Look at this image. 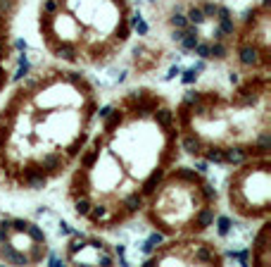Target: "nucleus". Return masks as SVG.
Returning a JSON list of instances; mask_svg holds the SVG:
<instances>
[{"instance_id":"obj_12","label":"nucleus","mask_w":271,"mask_h":267,"mask_svg":"<svg viewBox=\"0 0 271 267\" xmlns=\"http://www.w3.org/2000/svg\"><path fill=\"white\" fill-rule=\"evenodd\" d=\"M22 0H0V93L12 84L14 74V24Z\"/></svg>"},{"instance_id":"obj_3","label":"nucleus","mask_w":271,"mask_h":267,"mask_svg":"<svg viewBox=\"0 0 271 267\" xmlns=\"http://www.w3.org/2000/svg\"><path fill=\"white\" fill-rule=\"evenodd\" d=\"M181 153L236 165L271 153V74H240L228 86L198 84L174 105Z\"/></svg>"},{"instance_id":"obj_7","label":"nucleus","mask_w":271,"mask_h":267,"mask_svg":"<svg viewBox=\"0 0 271 267\" xmlns=\"http://www.w3.org/2000/svg\"><path fill=\"white\" fill-rule=\"evenodd\" d=\"M224 203L233 217L260 224L271 217V153L231 165L224 179Z\"/></svg>"},{"instance_id":"obj_4","label":"nucleus","mask_w":271,"mask_h":267,"mask_svg":"<svg viewBox=\"0 0 271 267\" xmlns=\"http://www.w3.org/2000/svg\"><path fill=\"white\" fill-rule=\"evenodd\" d=\"M36 34L53 62L103 69L133 41L136 10L131 0H41Z\"/></svg>"},{"instance_id":"obj_1","label":"nucleus","mask_w":271,"mask_h":267,"mask_svg":"<svg viewBox=\"0 0 271 267\" xmlns=\"http://www.w3.org/2000/svg\"><path fill=\"white\" fill-rule=\"evenodd\" d=\"M181 158L174 103L153 86H131L100 108L86 146L64 177V200L91 231L124 229Z\"/></svg>"},{"instance_id":"obj_13","label":"nucleus","mask_w":271,"mask_h":267,"mask_svg":"<svg viewBox=\"0 0 271 267\" xmlns=\"http://www.w3.org/2000/svg\"><path fill=\"white\" fill-rule=\"evenodd\" d=\"M250 263L255 267H269L271 265V217L262 219L250 246Z\"/></svg>"},{"instance_id":"obj_2","label":"nucleus","mask_w":271,"mask_h":267,"mask_svg":"<svg viewBox=\"0 0 271 267\" xmlns=\"http://www.w3.org/2000/svg\"><path fill=\"white\" fill-rule=\"evenodd\" d=\"M0 100V191L41 194L62 182L93 132L100 93L83 69L41 65Z\"/></svg>"},{"instance_id":"obj_6","label":"nucleus","mask_w":271,"mask_h":267,"mask_svg":"<svg viewBox=\"0 0 271 267\" xmlns=\"http://www.w3.org/2000/svg\"><path fill=\"white\" fill-rule=\"evenodd\" d=\"M157 24L178 53L210 65H226L238 14L224 0H166Z\"/></svg>"},{"instance_id":"obj_11","label":"nucleus","mask_w":271,"mask_h":267,"mask_svg":"<svg viewBox=\"0 0 271 267\" xmlns=\"http://www.w3.org/2000/svg\"><path fill=\"white\" fill-rule=\"evenodd\" d=\"M64 265H117L119 253L100 231H76L62 246Z\"/></svg>"},{"instance_id":"obj_9","label":"nucleus","mask_w":271,"mask_h":267,"mask_svg":"<svg viewBox=\"0 0 271 267\" xmlns=\"http://www.w3.org/2000/svg\"><path fill=\"white\" fill-rule=\"evenodd\" d=\"M50 258V239L34 219L0 212V263L14 267L43 265Z\"/></svg>"},{"instance_id":"obj_5","label":"nucleus","mask_w":271,"mask_h":267,"mask_svg":"<svg viewBox=\"0 0 271 267\" xmlns=\"http://www.w3.org/2000/svg\"><path fill=\"white\" fill-rule=\"evenodd\" d=\"M221 210V196L205 172L174 165L157 182L141 210L143 222L162 239L207 234Z\"/></svg>"},{"instance_id":"obj_10","label":"nucleus","mask_w":271,"mask_h":267,"mask_svg":"<svg viewBox=\"0 0 271 267\" xmlns=\"http://www.w3.org/2000/svg\"><path fill=\"white\" fill-rule=\"evenodd\" d=\"M145 265H200V267H221L226 265V253L221 246L210 239L207 234H190V236H171L155 246L145 258Z\"/></svg>"},{"instance_id":"obj_8","label":"nucleus","mask_w":271,"mask_h":267,"mask_svg":"<svg viewBox=\"0 0 271 267\" xmlns=\"http://www.w3.org/2000/svg\"><path fill=\"white\" fill-rule=\"evenodd\" d=\"M226 67L240 74H271V0H255L238 17Z\"/></svg>"}]
</instances>
